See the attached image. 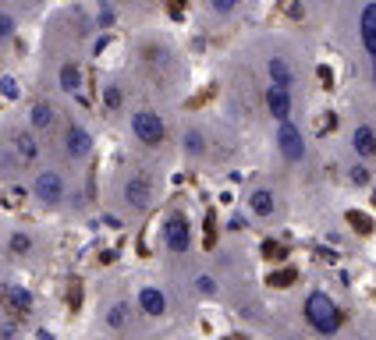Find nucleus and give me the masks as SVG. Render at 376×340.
<instances>
[{"mask_svg":"<svg viewBox=\"0 0 376 340\" xmlns=\"http://www.w3.org/2000/svg\"><path fill=\"white\" fill-rule=\"evenodd\" d=\"M305 323L316 333H323V337L337 333L341 330V309H337V302L330 295H323V291H312L305 298Z\"/></svg>","mask_w":376,"mask_h":340,"instance_id":"nucleus-1","label":"nucleus"},{"mask_svg":"<svg viewBox=\"0 0 376 340\" xmlns=\"http://www.w3.org/2000/svg\"><path fill=\"white\" fill-rule=\"evenodd\" d=\"M132 135H135L142 146H160V142L167 139V125H164V118H160V113L139 110L135 118H132Z\"/></svg>","mask_w":376,"mask_h":340,"instance_id":"nucleus-2","label":"nucleus"},{"mask_svg":"<svg viewBox=\"0 0 376 340\" xmlns=\"http://www.w3.org/2000/svg\"><path fill=\"white\" fill-rule=\"evenodd\" d=\"M32 195L46 206H57L64 199V178L57 174V170H39L36 181H32Z\"/></svg>","mask_w":376,"mask_h":340,"instance_id":"nucleus-3","label":"nucleus"},{"mask_svg":"<svg viewBox=\"0 0 376 340\" xmlns=\"http://www.w3.org/2000/svg\"><path fill=\"white\" fill-rule=\"evenodd\" d=\"M164 245L174 255H185L192 248V231H188V220L185 216H171L167 220V227H164Z\"/></svg>","mask_w":376,"mask_h":340,"instance_id":"nucleus-4","label":"nucleus"},{"mask_svg":"<svg viewBox=\"0 0 376 340\" xmlns=\"http://www.w3.org/2000/svg\"><path fill=\"white\" fill-rule=\"evenodd\" d=\"M277 146H281V153H284V160H288V163H298V160H305V142H302V132H298L291 121H281Z\"/></svg>","mask_w":376,"mask_h":340,"instance_id":"nucleus-5","label":"nucleus"},{"mask_svg":"<svg viewBox=\"0 0 376 340\" xmlns=\"http://www.w3.org/2000/svg\"><path fill=\"white\" fill-rule=\"evenodd\" d=\"M149 199H153V181H149V174H132L128 185H125V202L135 206V209H146Z\"/></svg>","mask_w":376,"mask_h":340,"instance_id":"nucleus-6","label":"nucleus"},{"mask_svg":"<svg viewBox=\"0 0 376 340\" xmlns=\"http://www.w3.org/2000/svg\"><path fill=\"white\" fill-rule=\"evenodd\" d=\"M266 110H270L277 121H288L291 118V89L270 85V89H266Z\"/></svg>","mask_w":376,"mask_h":340,"instance_id":"nucleus-7","label":"nucleus"},{"mask_svg":"<svg viewBox=\"0 0 376 340\" xmlns=\"http://www.w3.org/2000/svg\"><path fill=\"white\" fill-rule=\"evenodd\" d=\"M64 149H68V156L82 160V156H89V149H92V135H89L82 125H71L68 135H64Z\"/></svg>","mask_w":376,"mask_h":340,"instance_id":"nucleus-8","label":"nucleus"},{"mask_svg":"<svg viewBox=\"0 0 376 340\" xmlns=\"http://www.w3.org/2000/svg\"><path fill=\"white\" fill-rule=\"evenodd\" d=\"M139 309H142L146 316H164V312H167V298H164V291L142 288V291H139Z\"/></svg>","mask_w":376,"mask_h":340,"instance_id":"nucleus-9","label":"nucleus"},{"mask_svg":"<svg viewBox=\"0 0 376 340\" xmlns=\"http://www.w3.org/2000/svg\"><path fill=\"white\" fill-rule=\"evenodd\" d=\"M266 71H270V85H281V89H291L295 85V71H291V64L284 61V57H270Z\"/></svg>","mask_w":376,"mask_h":340,"instance_id":"nucleus-10","label":"nucleus"},{"mask_svg":"<svg viewBox=\"0 0 376 340\" xmlns=\"http://www.w3.org/2000/svg\"><path fill=\"white\" fill-rule=\"evenodd\" d=\"M358 32H362V46L376 57V4H369L362 11V22H358Z\"/></svg>","mask_w":376,"mask_h":340,"instance_id":"nucleus-11","label":"nucleus"},{"mask_svg":"<svg viewBox=\"0 0 376 340\" xmlns=\"http://www.w3.org/2000/svg\"><path fill=\"white\" fill-rule=\"evenodd\" d=\"M4 298H8V305L15 309V312H22V316H29L32 312V295L22 288V283H8V288H4Z\"/></svg>","mask_w":376,"mask_h":340,"instance_id":"nucleus-12","label":"nucleus"},{"mask_svg":"<svg viewBox=\"0 0 376 340\" xmlns=\"http://www.w3.org/2000/svg\"><path fill=\"white\" fill-rule=\"evenodd\" d=\"M351 146H355L358 156H376V132L369 125H358L355 135H351Z\"/></svg>","mask_w":376,"mask_h":340,"instance_id":"nucleus-13","label":"nucleus"},{"mask_svg":"<svg viewBox=\"0 0 376 340\" xmlns=\"http://www.w3.org/2000/svg\"><path fill=\"white\" fill-rule=\"evenodd\" d=\"M249 206H252V213L256 216H274V209H277V202H274V192H266V188H256L252 195H249Z\"/></svg>","mask_w":376,"mask_h":340,"instance_id":"nucleus-14","label":"nucleus"},{"mask_svg":"<svg viewBox=\"0 0 376 340\" xmlns=\"http://www.w3.org/2000/svg\"><path fill=\"white\" fill-rule=\"evenodd\" d=\"M128 319H132L128 302H118V305H111V312H106V326H111V330H125Z\"/></svg>","mask_w":376,"mask_h":340,"instance_id":"nucleus-15","label":"nucleus"},{"mask_svg":"<svg viewBox=\"0 0 376 340\" xmlns=\"http://www.w3.org/2000/svg\"><path fill=\"white\" fill-rule=\"evenodd\" d=\"M50 125H53V106H50V103H36V106H32V128L43 132V128H50Z\"/></svg>","mask_w":376,"mask_h":340,"instance_id":"nucleus-16","label":"nucleus"},{"mask_svg":"<svg viewBox=\"0 0 376 340\" xmlns=\"http://www.w3.org/2000/svg\"><path fill=\"white\" fill-rule=\"evenodd\" d=\"M57 78H61V89H64V92H75V89L82 85V75H78L75 64H61V75H57Z\"/></svg>","mask_w":376,"mask_h":340,"instance_id":"nucleus-17","label":"nucleus"},{"mask_svg":"<svg viewBox=\"0 0 376 340\" xmlns=\"http://www.w3.org/2000/svg\"><path fill=\"white\" fill-rule=\"evenodd\" d=\"M8 248H11V255H29V252H32V238H29L25 231H15V234L8 238Z\"/></svg>","mask_w":376,"mask_h":340,"instance_id":"nucleus-18","label":"nucleus"},{"mask_svg":"<svg viewBox=\"0 0 376 340\" xmlns=\"http://www.w3.org/2000/svg\"><path fill=\"white\" fill-rule=\"evenodd\" d=\"M185 153H192V156H202L206 153V142H202V135L199 132H185Z\"/></svg>","mask_w":376,"mask_h":340,"instance_id":"nucleus-19","label":"nucleus"},{"mask_svg":"<svg viewBox=\"0 0 376 340\" xmlns=\"http://www.w3.org/2000/svg\"><path fill=\"white\" fill-rule=\"evenodd\" d=\"M195 288H199V295L213 298V295H217V280H213V276H206V273H202V276L195 280Z\"/></svg>","mask_w":376,"mask_h":340,"instance_id":"nucleus-20","label":"nucleus"},{"mask_svg":"<svg viewBox=\"0 0 376 340\" xmlns=\"http://www.w3.org/2000/svg\"><path fill=\"white\" fill-rule=\"evenodd\" d=\"M103 103L111 106V110H118V106H121V89H118V85H111V89L103 92Z\"/></svg>","mask_w":376,"mask_h":340,"instance_id":"nucleus-21","label":"nucleus"},{"mask_svg":"<svg viewBox=\"0 0 376 340\" xmlns=\"http://www.w3.org/2000/svg\"><path fill=\"white\" fill-rule=\"evenodd\" d=\"M209 8H213V11H221V15H228V11L238 8V0H209Z\"/></svg>","mask_w":376,"mask_h":340,"instance_id":"nucleus-22","label":"nucleus"},{"mask_svg":"<svg viewBox=\"0 0 376 340\" xmlns=\"http://www.w3.org/2000/svg\"><path fill=\"white\" fill-rule=\"evenodd\" d=\"M15 32V18L11 15H0V39H8Z\"/></svg>","mask_w":376,"mask_h":340,"instance_id":"nucleus-23","label":"nucleus"},{"mask_svg":"<svg viewBox=\"0 0 376 340\" xmlns=\"http://www.w3.org/2000/svg\"><path fill=\"white\" fill-rule=\"evenodd\" d=\"M351 181H355V185H369V170H365L362 163H358V167H351Z\"/></svg>","mask_w":376,"mask_h":340,"instance_id":"nucleus-24","label":"nucleus"},{"mask_svg":"<svg viewBox=\"0 0 376 340\" xmlns=\"http://www.w3.org/2000/svg\"><path fill=\"white\" fill-rule=\"evenodd\" d=\"M372 78H376V57H372Z\"/></svg>","mask_w":376,"mask_h":340,"instance_id":"nucleus-25","label":"nucleus"},{"mask_svg":"<svg viewBox=\"0 0 376 340\" xmlns=\"http://www.w3.org/2000/svg\"><path fill=\"white\" fill-rule=\"evenodd\" d=\"M372 206H376V192H372Z\"/></svg>","mask_w":376,"mask_h":340,"instance_id":"nucleus-26","label":"nucleus"}]
</instances>
